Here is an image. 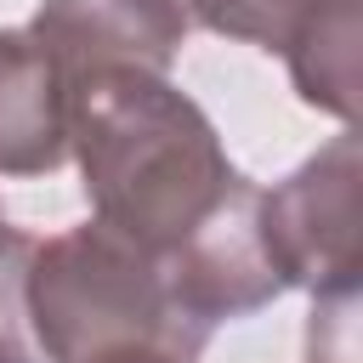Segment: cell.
Returning <instances> with one entry per match:
<instances>
[{
  "label": "cell",
  "mask_w": 363,
  "mask_h": 363,
  "mask_svg": "<svg viewBox=\"0 0 363 363\" xmlns=\"http://www.w3.org/2000/svg\"><path fill=\"white\" fill-rule=\"evenodd\" d=\"M74 85L28 28H0V176H51L68 159Z\"/></svg>",
  "instance_id": "obj_5"
},
{
  "label": "cell",
  "mask_w": 363,
  "mask_h": 363,
  "mask_svg": "<svg viewBox=\"0 0 363 363\" xmlns=\"http://www.w3.org/2000/svg\"><path fill=\"white\" fill-rule=\"evenodd\" d=\"M357 45H363V0H306L284 57L306 108L352 125L357 113Z\"/></svg>",
  "instance_id": "obj_6"
},
{
  "label": "cell",
  "mask_w": 363,
  "mask_h": 363,
  "mask_svg": "<svg viewBox=\"0 0 363 363\" xmlns=\"http://www.w3.org/2000/svg\"><path fill=\"white\" fill-rule=\"evenodd\" d=\"M187 11V23L221 34V40H244L261 51H284L306 0H176Z\"/></svg>",
  "instance_id": "obj_7"
},
{
  "label": "cell",
  "mask_w": 363,
  "mask_h": 363,
  "mask_svg": "<svg viewBox=\"0 0 363 363\" xmlns=\"http://www.w3.org/2000/svg\"><path fill=\"white\" fill-rule=\"evenodd\" d=\"M28 255L34 238L0 216V363H45L28 323Z\"/></svg>",
  "instance_id": "obj_8"
},
{
  "label": "cell",
  "mask_w": 363,
  "mask_h": 363,
  "mask_svg": "<svg viewBox=\"0 0 363 363\" xmlns=\"http://www.w3.org/2000/svg\"><path fill=\"white\" fill-rule=\"evenodd\" d=\"M28 34L57 57L68 85L102 68L170 74L187 40V11L176 0H40Z\"/></svg>",
  "instance_id": "obj_4"
},
{
  "label": "cell",
  "mask_w": 363,
  "mask_h": 363,
  "mask_svg": "<svg viewBox=\"0 0 363 363\" xmlns=\"http://www.w3.org/2000/svg\"><path fill=\"white\" fill-rule=\"evenodd\" d=\"M102 363H170V357H153V352H136V357H102Z\"/></svg>",
  "instance_id": "obj_10"
},
{
  "label": "cell",
  "mask_w": 363,
  "mask_h": 363,
  "mask_svg": "<svg viewBox=\"0 0 363 363\" xmlns=\"http://www.w3.org/2000/svg\"><path fill=\"white\" fill-rule=\"evenodd\" d=\"M306 363H357V289L318 295L306 323Z\"/></svg>",
  "instance_id": "obj_9"
},
{
  "label": "cell",
  "mask_w": 363,
  "mask_h": 363,
  "mask_svg": "<svg viewBox=\"0 0 363 363\" xmlns=\"http://www.w3.org/2000/svg\"><path fill=\"white\" fill-rule=\"evenodd\" d=\"M363 159L357 130L346 125L329 147H318L295 176L261 193V238L284 278V289L352 295L363 272Z\"/></svg>",
  "instance_id": "obj_3"
},
{
  "label": "cell",
  "mask_w": 363,
  "mask_h": 363,
  "mask_svg": "<svg viewBox=\"0 0 363 363\" xmlns=\"http://www.w3.org/2000/svg\"><path fill=\"white\" fill-rule=\"evenodd\" d=\"M68 153L91 216L153 261H170L244 182L210 113L147 68H102L74 85Z\"/></svg>",
  "instance_id": "obj_1"
},
{
  "label": "cell",
  "mask_w": 363,
  "mask_h": 363,
  "mask_svg": "<svg viewBox=\"0 0 363 363\" xmlns=\"http://www.w3.org/2000/svg\"><path fill=\"white\" fill-rule=\"evenodd\" d=\"M28 323L45 363H102L136 352L199 363L210 346V323L176 301L164 267L96 216L45 244L34 238Z\"/></svg>",
  "instance_id": "obj_2"
}]
</instances>
